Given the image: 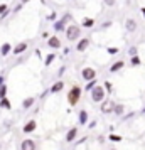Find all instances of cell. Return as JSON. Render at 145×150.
<instances>
[{
  "label": "cell",
  "mask_w": 145,
  "mask_h": 150,
  "mask_svg": "<svg viewBox=\"0 0 145 150\" xmlns=\"http://www.w3.org/2000/svg\"><path fill=\"white\" fill-rule=\"evenodd\" d=\"M91 91V98H93V101L96 103H101L105 100V95H106V91H105V88H101V86H98V84H95L93 88L90 89Z\"/></svg>",
  "instance_id": "1"
},
{
  "label": "cell",
  "mask_w": 145,
  "mask_h": 150,
  "mask_svg": "<svg viewBox=\"0 0 145 150\" xmlns=\"http://www.w3.org/2000/svg\"><path fill=\"white\" fill-rule=\"evenodd\" d=\"M79 98H81V88L79 86H73L71 91L68 93V101L71 106H74L78 101H79Z\"/></svg>",
  "instance_id": "2"
},
{
  "label": "cell",
  "mask_w": 145,
  "mask_h": 150,
  "mask_svg": "<svg viewBox=\"0 0 145 150\" xmlns=\"http://www.w3.org/2000/svg\"><path fill=\"white\" fill-rule=\"evenodd\" d=\"M79 27L74 25V24H71L68 29H66V37H68V41H76L78 37H79Z\"/></svg>",
  "instance_id": "3"
},
{
  "label": "cell",
  "mask_w": 145,
  "mask_h": 150,
  "mask_svg": "<svg viewBox=\"0 0 145 150\" xmlns=\"http://www.w3.org/2000/svg\"><path fill=\"white\" fill-rule=\"evenodd\" d=\"M81 76H83L84 81H91V79L96 78V71H95L93 68H84L83 71H81Z\"/></svg>",
  "instance_id": "4"
},
{
  "label": "cell",
  "mask_w": 145,
  "mask_h": 150,
  "mask_svg": "<svg viewBox=\"0 0 145 150\" xmlns=\"http://www.w3.org/2000/svg\"><path fill=\"white\" fill-rule=\"evenodd\" d=\"M37 147H35V142L34 140H30V138H27V140H24L21 145V150H35Z\"/></svg>",
  "instance_id": "5"
},
{
  "label": "cell",
  "mask_w": 145,
  "mask_h": 150,
  "mask_svg": "<svg viewBox=\"0 0 145 150\" xmlns=\"http://www.w3.org/2000/svg\"><path fill=\"white\" fill-rule=\"evenodd\" d=\"M35 127H37V123H35V120H29L25 125H24V128H22V132L24 133H32L35 130Z\"/></svg>",
  "instance_id": "6"
},
{
  "label": "cell",
  "mask_w": 145,
  "mask_h": 150,
  "mask_svg": "<svg viewBox=\"0 0 145 150\" xmlns=\"http://www.w3.org/2000/svg\"><path fill=\"white\" fill-rule=\"evenodd\" d=\"M49 47H52V49H59L61 47V41H59V37H56V35H49Z\"/></svg>",
  "instance_id": "7"
},
{
  "label": "cell",
  "mask_w": 145,
  "mask_h": 150,
  "mask_svg": "<svg viewBox=\"0 0 145 150\" xmlns=\"http://www.w3.org/2000/svg\"><path fill=\"white\" fill-rule=\"evenodd\" d=\"M113 105H115V103L110 101V100H103L101 111H103V113H111V111H113Z\"/></svg>",
  "instance_id": "8"
},
{
  "label": "cell",
  "mask_w": 145,
  "mask_h": 150,
  "mask_svg": "<svg viewBox=\"0 0 145 150\" xmlns=\"http://www.w3.org/2000/svg\"><path fill=\"white\" fill-rule=\"evenodd\" d=\"M88 46H90V39H88V37H84V39H81V41L78 42V51H79V52H84V51H86V49H88Z\"/></svg>",
  "instance_id": "9"
},
{
  "label": "cell",
  "mask_w": 145,
  "mask_h": 150,
  "mask_svg": "<svg viewBox=\"0 0 145 150\" xmlns=\"http://www.w3.org/2000/svg\"><path fill=\"white\" fill-rule=\"evenodd\" d=\"M76 137H78V128H76V127H73V128L68 132V135H66V142L71 143L74 138H76Z\"/></svg>",
  "instance_id": "10"
},
{
  "label": "cell",
  "mask_w": 145,
  "mask_h": 150,
  "mask_svg": "<svg viewBox=\"0 0 145 150\" xmlns=\"http://www.w3.org/2000/svg\"><path fill=\"white\" fill-rule=\"evenodd\" d=\"M25 49H27V44H25V42H21V44H17V46L14 47V51H12V52H14L15 56H19V54H22Z\"/></svg>",
  "instance_id": "11"
},
{
  "label": "cell",
  "mask_w": 145,
  "mask_h": 150,
  "mask_svg": "<svg viewBox=\"0 0 145 150\" xmlns=\"http://www.w3.org/2000/svg\"><path fill=\"white\" fill-rule=\"evenodd\" d=\"M125 27L128 32H133V30H137V22L133 21V19H128V21L125 22Z\"/></svg>",
  "instance_id": "12"
},
{
  "label": "cell",
  "mask_w": 145,
  "mask_h": 150,
  "mask_svg": "<svg viewBox=\"0 0 145 150\" xmlns=\"http://www.w3.org/2000/svg\"><path fill=\"white\" fill-rule=\"evenodd\" d=\"M66 21H56L54 22V30L56 32H62V30H66Z\"/></svg>",
  "instance_id": "13"
},
{
  "label": "cell",
  "mask_w": 145,
  "mask_h": 150,
  "mask_svg": "<svg viewBox=\"0 0 145 150\" xmlns=\"http://www.w3.org/2000/svg\"><path fill=\"white\" fill-rule=\"evenodd\" d=\"M62 88H64V83H62V81H57V83H54V84H52V88L49 89V93H59Z\"/></svg>",
  "instance_id": "14"
},
{
  "label": "cell",
  "mask_w": 145,
  "mask_h": 150,
  "mask_svg": "<svg viewBox=\"0 0 145 150\" xmlns=\"http://www.w3.org/2000/svg\"><path fill=\"white\" fill-rule=\"evenodd\" d=\"M34 98H32V96H29V98H25V100H24V101H22V108L24 110H29L30 108V106H32V105H34Z\"/></svg>",
  "instance_id": "15"
},
{
  "label": "cell",
  "mask_w": 145,
  "mask_h": 150,
  "mask_svg": "<svg viewBox=\"0 0 145 150\" xmlns=\"http://www.w3.org/2000/svg\"><path fill=\"white\" fill-rule=\"evenodd\" d=\"M12 51V46L8 44V42H5V44H2V47H0V54L2 56H7L8 52Z\"/></svg>",
  "instance_id": "16"
},
{
  "label": "cell",
  "mask_w": 145,
  "mask_h": 150,
  "mask_svg": "<svg viewBox=\"0 0 145 150\" xmlns=\"http://www.w3.org/2000/svg\"><path fill=\"white\" fill-rule=\"evenodd\" d=\"M86 122H88V111L86 110H81L79 111V123L81 125H86Z\"/></svg>",
  "instance_id": "17"
},
{
  "label": "cell",
  "mask_w": 145,
  "mask_h": 150,
  "mask_svg": "<svg viewBox=\"0 0 145 150\" xmlns=\"http://www.w3.org/2000/svg\"><path fill=\"white\" fill-rule=\"evenodd\" d=\"M123 66H125V62H123V61H117V62H115V64H113V66L110 68V71H111V73H117V71H120V69L123 68Z\"/></svg>",
  "instance_id": "18"
},
{
  "label": "cell",
  "mask_w": 145,
  "mask_h": 150,
  "mask_svg": "<svg viewBox=\"0 0 145 150\" xmlns=\"http://www.w3.org/2000/svg\"><path fill=\"white\" fill-rule=\"evenodd\" d=\"M0 108H5V110L12 108V106H10V101L7 100V96H5V98H0Z\"/></svg>",
  "instance_id": "19"
},
{
  "label": "cell",
  "mask_w": 145,
  "mask_h": 150,
  "mask_svg": "<svg viewBox=\"0 0 145 150\" xmlns=\"http://www.w3.org/2000/svg\"><path fill=\"white\" fill-rule=\"evenodd\" d=\"M93 25H95V21H93V19H86V17L83 19V27H86V29H91Z\"/></svg>",
  "instance_id": "20"
},
{
  "label": "cell",
  "mask_w": 145,
  "mask_h": 150,
  "mask_svg": "<svg viewBox=\"0 0 145 150\" xmlns=\"http://www.w3.org/2000/svg\"><path fill=\"white\" fill-rule=\"evenodd\" d=\"M7 14H8V7L5 5V4H0V15H2V17H5Z\"/></svg>",
  "instance_id": "21"
},
{
  "label": "cell",
  "mask_w": 145,
  "mask_h": 150,
  "mask_svg": "<svg viewBox=\"0 0 145 150\" xmlns=\"http://www.w3.org/2000/svg\"><path fill=\"white\" fill-rule=\"evenodd\" d=\"M123 105H113V111H115V113H117V115H122V113H123Z\"/></svg>",
  "instance_id": "22"
},
{
  "label": "cell",
  "mask_w": 145,
  "mask_h": 150,
  "mask_svg": "<svg viewBox=\"0 0 145 150\" xmlns=\"http://www.w3.org/2000/svg\"><path fill=\"white\" fill-rule=\"evenodd\" d=\"M7 96V84H0V98H5Z\"/></svg>",
  "instance_id": "23"
},
{
  "label": "cell",
  "mask_w": 145,
  "mask_h": 150,
  "mask_svg": "<svg viewBox=\"0 0 145 150\" xmlns=\"http://www.w3.org/2000/svg\"><path fill=\"white\" fill-rule=\"evenodd\" d=\"M132 66H140V64H142V61H140V57H138L137 54L135 56H132Z\"/></svg>",
  "instance_id": "24"
},
{
  "label": "cell",
  "mask_w": 145,
  "mask_h": 150,
  "mask_svg": "<svg viewBox=\"0 0 145 150\" xmlns=\"http://www.w3.org/2000/svg\"><path fill=\"white\" fill-rule=\"evenodd\" d=\"M54 57H56L54 54H49L47 57H46V61H44V64H46V66H49V64H51V62L54 61Z\"/></svg>",
  "instance_id": "25"
},
{
  "label": "cell",
  "mask_w": 145,
  "mask_h": 150,
  "mask_svg": "<svg viewBox=\"0 0 145 150\" xmlns=\"http://www.w3.org/2000/svg\"><path fill=\"white\" fill-rule=\"evenodd\" d=\"M105 91H106V93H113V86H111V83H105Z\"/></svg>",
  "instance_id": "26"
},
{
  "label": "cell",
  "mask_w": 145,
  "mask_h": 150,
  "mask_svg": "<svg viewBox=\"0 0 145 150\" xmlns=\"http://www.w3.org/2000/svg\"><path fill=\"white\" fill-rule=\"evenodd\" d=\"M95 84H96V79H91V81L88 83V84H86V91H90V89L93 88V86H95Z\"/></svg>",
  "instance_id": "27"
},
{
  "label": "cell",
  "mask_w": 145,
  "mask_h": 150,
  "mask_svg": "<svg viewBox=\"0 0 145 150\" xmlns=\"http://www.w3.org/2000/svg\"><path fill=\"white\" fill-rule=\"evenodd\" d=\"M110 140H111V142H120V140H122V137H120V135H113V133H111Z\"/></svg>",
  "instance_id": "28"
},
{
  "label": "cell",
  "mask_w": 145,
  "mask_h": 150,
  "mask_svg": "<svg viewBox=\"0 0 145 150\" xmlns=\"http://www.w3.org/2000/svg\"><path fill=\"white\" fill-rule=\"evenodd\" d=\"M106 52H108V54H118V47H108Z\"/></svg>",
  "instance_id": "29"
},
{
  "label": "cell",
  "mask_w": 145,
  "mask_h": 150,
  "mask_svg": "<svg viewBox=\"0 0 145 150\" xmlns=\"http://www.w3.org/2000/svg\"><path fill=\"white\" fill-rule=\"evenodd\" d=\"M137 51H138V49L135 47V46H133V47H130V51H128V52H130L132 56H135V54H137Z\"/></svg>",
  "instance_id": "30"
},
{
  "label": "cell",
  "mask_w": 145,
  "mask_h": 150,
  "mask_svg": "<svg viewBox=\"0 0 145 150\" xmlns=\"http://www.w3.org/2000/svg\"><path fill=\"white\" fill-rule=\"evenodd\" d=\"M22 5H24V4H17V5H15V8H14V12H19V10H22Z\"/></svg>",
  "instance_id": "31"
},
{
  "label": "cell",
  "mask_w": 145,
  "mask_h": 150,
  "mask_svg": "<svg viewBox=\"0 0 145 150\" xmlns=\"http://www.w3.org/2000/svg\"><path fill=\"white\" fill-rule=\"evenodd\" d=\"M105 4H106V5H115V0H105Z\"/></svg>",
  "instance_id": "32"
},
{
  "label": "cell",
  "mask_w": 145,
  "mask_h": 150,
  "mask_svg": "<svg viewBox=\"0 0 145 150\" xmlns=\"http://www.w3.org/2000/svg\"><path fill=\"white\" fill-rule=\"evenodd\" d=\"M0 84H4V76H0Z\"/></svg>",
  "instance_id": "33"
},
{
  "label": "cell",
  "mask_w": 145,
  "mask_h": 150,
  "mask_svg": "<svg viewBox=\"0 0 145 150\" xmlns=\"http://www.w3.org/2000/svg\"><path fill=\"white\" fill-rule=\"evenodd\" d=\"M29 0H21V4H27Z\"/></svg>",
  "instance_id": "34"
},
{
  "label": "cell",
  "mask_w": 145,
  "mask_h": 150,
  "mask_svg": "<svg viewBox=\"0 0 145 150\" xmlns=\"http://www.w3.org/2000/svg\"><path fill=\"white\" fill-rule=\"evenodd\" d=\"M142 14H144V17H145V7H144V8H142Z\"/></svg>",
  "instance_id": "35"
},
{
  "label": "cell",
  "mask_w": 145,
  "mask_h": 150,
  "mask_svg": "<svg viewBox=\"0 0 145 150\" xmlns=\"http://www.w3.org/2000/svg\"><path fill=\"white\" fill-rule=\"evenodd\" d=\"M142 113H145V106H144V108H142Z\"/></svg>",
  "instance_id": "36"
},
{
  "label": "cell",
  "mask_w": 145,
  "mask_h": 150,
  "mask_svg": "<svg viewBox=\"0 0 145 150\" xmlns=\"http://www.w3.org/2000/svg\"><path fill=\"white\" fill-rule=\"evenodd\" d=\"M111 150H115V149H111Z\"/></svg>",
  "instance_id": "37"
}]
</instances>
